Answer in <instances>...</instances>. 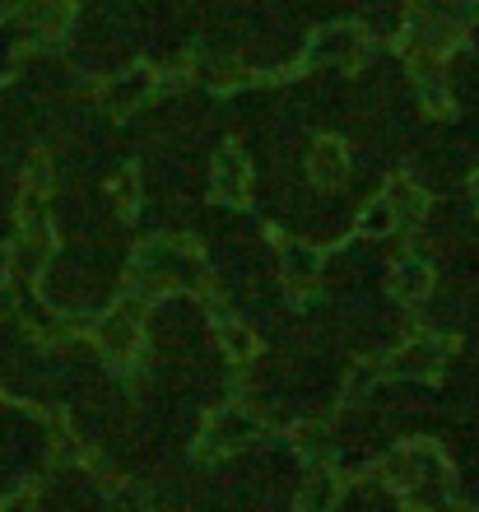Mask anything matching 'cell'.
Returning <instances> with one entry per match:
<instances>
[{"label": "cell", "instance_id": "cell-1", "mask_svg": "<svg viewBox=\"0 0 479 512\" xmlns=\"http://www.w3.org/2000/svg\"><path fill=\"white\" fill-rule=\"evenodd\" d=\"M359 56H363V28L354 24L321 28L317 42H312V61H321V66H354Z\"/></svg>", "mask_w": 479, "mask_h": 512}, {"label": "cell", "instance_id": "cell-2", "mask_svg": "<svg viewBox=\"0 0 479 512\" xmlns=\"http://www.w3.org/2000/svg\"><path fill=\"white\" fill-rule=\"evenodd\" d=\"M210 191L219 196V201L238 205L252 196V173H247V159H238L233 149L228 154H219V159L210 163Z\"/></svg>", "mask_w": 479, "mask_h": 512}, {"label": "cell", "instance_id": "cell-3", "mask_svg": "<svg viewBox=\"0 0 479 512\" xmlns=\"http://www.w3.org/2000/svg\"><path fill=\"white\" fill-rule=\"evenodd\" d=\"M321 270H326V261H321V252L312 243H284V256H280L284 284H293V289H307V284L321 280Z\"/></svg>", "mask_w": 479, "mask_h": 512}, {"label": "cell", "instance_id": "cell-4", "mask_svg": "<svg viewBox=\"0 0 479 512\" xmlns=\"http://www.w3.org/2000/svg\"><path fill=\"white\" fill-rule=\"evenodd\" d=\"M307 173H312V182H317V187H340V182L349 177V159H345V149L335 145V140H321V145H312Z\"/></svg>", "mask_w": 479, "mask_h": 512}, {"label": "cell", "instance_id": "cell-5", "mask_svg": "<svg viewBox=\"0 0 479 512\" xmlns=\"http://www.w3.org/2000/svg\"><path fill=\"white\" fill-rule=\"evenodd\" d=\"M149 94H154V75L140 66V70H126V75L107 89V103H112V112H121V117H126V112H135Z\"/></svg>", "mask_w": 479, "mask_h": 512}, {"label": "cell", "instance_id": "cell-6", "mask_svg": "<svg viewBox=\"0 0 479 512\" xmlns=\"http://www.w3.org/2000/svg\"><path fill=\"white\" fill-rule=\"evenodd\" d=\"M391 294H396L400 303L428 298L433 294V270H428L424 261H400V266H391Z\"/></svg>", "mask_w": 479, "mask_h": 512}, {"label": "cell", "instance_id": "cell-7", "mask_svg": "<svg viewBox=\"0 0 479 512\" xmlns=\"http://www.w3.org/2000/svg\"><path fill=\"white\" fill-rule=\"evenodd\" d=\"M335 508V480L331 475H312L303 489V512H331Z\"/></svg>", "mask_w": 479, "mask_h": 512}, {"label": "cell", "instance_id": "cell-8", "mask_svg": "<svg viewBox=\"0 0 479 512\" xmlns=\"http://www.w3.org/2000/svg\"><path fill=\"white\" fill-rule=\"evenodd\" d=\"M219 340H224V354H233V359L252 354V331H242V326H219Z\"/></svg>", "mask_w": 479, "mask_h": 512}]
</instances>
